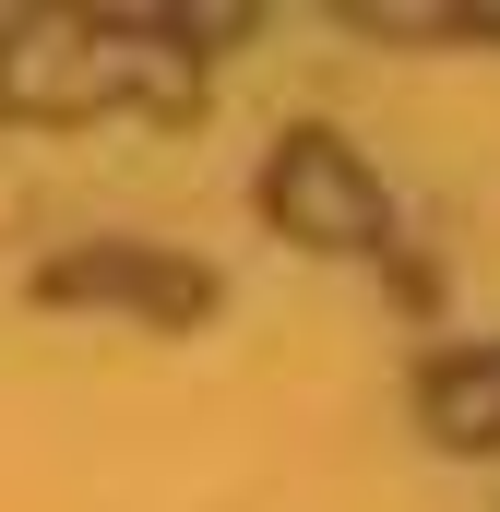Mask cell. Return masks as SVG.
Masks as SVG:
<instances>
[{
  "mask_svg": "<svg viewBox=\"0 0 500 512\" xmlns=\"http://www.w3.org/2000/svg\"><path fill=\"white\" fill-rule=\"evenodd\" d=\"M262 203H274L286 239H310V251H370V239H381V179L334 143V131H298V143L274 155Z\"/></svg>",
  "mask_w": 500,
  "mask_h": 512,
  "instance_id": "cell-2",
  "label": "cell"
},
{
  "mask_svg": "<svg viewBox=\"0 0 500 512\" xmlns=\"http://www.w3.org/2000/svg\"><path fill=\"white\" fill-rule=\"evenodd\" d=\"M429 429H441V441H500V346L429 370Z\"/></svg>",
  "mask_w": 500,
  "mask_h": 512,
  "instance_id": "cell-3",
  "label": "cell"
},
{
  "mask_svg": "<svg viewBox=\"0 0 500 512\" xmlns=\"http://www.w3.org/2000/svg\"><path fill=\"white\" fill-rule=\"evenodd\" d=\"M0 96L12 108H179V60L143 48L131 24H0Z\"/></svg>",
  "mask_w": 500,
  "mask_h": 512,
  "instance_id": "cell-1",
  "label": "cell"
}]
</instances>
